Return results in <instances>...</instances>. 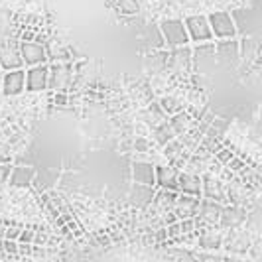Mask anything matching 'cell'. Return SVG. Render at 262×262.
<instances>
[{"instance_id":"obj_1","label":"cell","mask_w":262,"mask_h":262,"mask_svg":"<svg viewBox=\"0 0 262 262\" xmlns=\"http://www.w3.org/2000/svg\"><path fill=\"white\" fill-rule=\"evenodd\" d=\"M160 32H162V38H164V43L166 48L170 50H176V48H184L189 43V38H187V32H185L184 20H176V18H168V20H162L160 24Z\"/></svg>"},{"instance_id":"obj_2","label":"cell","mask_w":262,"mask_h":262,"mask_svg":"<svg viewBox=\"0 0 262 262\" xmlns=\"http://www.w3.org/2000/svg\"><path fill=\"white\" fill-rule=\"evenodd\" d=\"M207 22H209L213 38H217V39H235L236 38L235 22H233V18H231V12L217 10V12H213L207 16Z\"/></svg>"},{"instance_id":"obj_3","label":"cell","mask_w":262,"mask_h":262,"mask_svg":"<svg viewBox=\"0 0 262 262\" xmlns=\"http://www.w3.org/2000/svg\"><path fill=\"white\" fill-rule=\"evenodd\" d=\"M73 77V66L71 61H59L48 66V89L52 91H63Z\"/></svg>"},{"instance_id":"obj_4","label":"cell","mask_w":262,"mask_h":262,"mask_svg":"<svg viewBox=\"0 0 262 262\" xmlns=\"http://www.w3.org/2000/svg\"><path fill=\"white\" fill-rule=\"evenodd\" d=\"M184 26L187 32V38L193 43H207L213 39L207 16H189V18H185Z\"/></svg>"},{"instance_id":"obj_5","label":"cell","mask_w":262,"mask_h":262,"mask_svg":"<svg viewBox=\"0 0 262 262\" xmlns=\"http://www.w3.org/2000/svg\"><path fill=\"white\" fill-rule=\"evenodd\" d=\"M191 66L199 73H207L215 67V43H199L191 50Z\"/></svg>"},{"instance_id":"obj_6","label":"cell","mask_w":262,"mask_h":262,"mask_svg":"<svg viewBox=\"0 0 262 262\" xmlns=\"http://www.w3.org/2000/svg\"><path fill=\"white\" fill-rule=\"evenodd\" d=\"M0 85H2V95L6 97H16L26 91V69H16V71H6L0 75Z\"/></svg>"},{"instance_id":"obj_7","label":"cell","mask_w":262,"mask_h":262,"mask_svg":"<svg viewBox=\"0 0 262 262\" xmlns=\"http://www.w3.org/2000/svg\"><path fill=\"white\" fill-rule=\"evenodd\" d=\"M18 52L26 67H36V66H46L48 57H46V50L38 41H20L18 43Z\"/></svg>"},{"instance_id":"obj_8","label":"cell","mask_w":262,"mask_h":262,"mask_svg":"<svg viewBox=\"0 0 262 262\" xmlns=\"http://www.w3.org/2000/svg\"><path fill=\"white\" fill-rule=\"evenodd\" d=\"M215 59L225 66H236L241 59V43L236 39H221L215 46Z\"/></svg>"},{"instance_id":"obj_9","label":"cell","mask_w":262,"mask_h":262,"mask_svg":"<svg viewBox=\"0 0 262 262\" xmlns=\"http://www.w3.org/2000/svg\"><path fill=\"white\" fill-rule=\"evenodd\" d=\"M132 182L138 185H148L154 187L156 185V166L152 162L138 160L132 164Z\"/></svg>"},{"instance_id":"obj_10","label":"cell","mask_w":262,"mask_h":262,"mask_svg":"<svg viewBox=\"0 0 262 262\" xmlns=\"http://www.w3.org/2000/svg\"><path fill=\"white\" fill-rule=\"evenodd\" d=\"M48 89V63L26 69V91L41 93Z\"/></svg>"},{"instance_id":"obj_11","label":"cell","mask_w":262,"mask_h":262,"mask_svg":"<svg viewBox=\"0 0 262 262\" xmlns=\"http://www.w3.org/2000/svg\"><path fill=\"white\" fill-rule=\"evenodd\" d=\"M201 195H205V199L215 201V203H225L227 201L223 184L217 178H213L211 173H203L201 176Z\"/></svg>"},{"instance_id":"obj_12","label":"cell","mask_w":262,"mask_h":262,"mask_svg":"<svg viewBox=\"0 0 262 262\" xmlns=\"http://www.w3.org/2000/svg\"><path fill=\"white\" fill-rule=\"evenodd\" d=\"M197 209H199V197H191V195H182L178 193V199H176V205H173V215L178 219H195L197 217Z\"/></svg>"},{"instance_id":"obj_13","label":"cell","mask_w":262,"mask_h":262,"mask_svg":"<svg viewBox=\"0 0 262 262\" xmlns=\"http://www.w3.org/2000/svg\"><path fill=\"white\" fill-rule=\"evenodd\" d=\"M34 180H36V170L32 166H14L10 170L8 184H10V187H16V189H26L34 184Z\"/></svg>"},{"instance_id":"obj_14","label":"cell","mask_w":262,"mask_h":262,"mask_svg":"<svg viewBox=\"0 0 262 262\" xmlns=\"http://www.w3.org/2000/svg\"><path fill=\"white\" fill-rule=\"evenodd\" d=\"M178 193L182 195L199 197L201 195V176L180 171L178 173Z\"/></svg>"},{"instance_id":"obj_15","label":"cell","mask_w":262,"mask_h":262,"mask_svg":"<svg viewBox=\"0 0 262 262\" xmlns=\"http://www.w3.org/2000/svg\"><path fill=\"white\" fill-rule=\"evenodd\" d=\"M0 69L4 71H16V69H24V61L20 57L18 46H2L0 48Z\"/></svg>"},{"instance_id":"obj_16","label":"cell","mask_w":262,"mask_h":262,"mask_svg":"<svg viewBox=\"0 0 262 262\" xmlns=\"http://www.w3.org/2000/svg\"><path fill=\"white\" fill-rule=\"evenodd\" d=\"M178 173L180 171L171 166H156V185L160 189L178 191Z\"/></svg>"},{"instance_id":"obj_17","label":"cell","mask_w":262,"mask_h":262,"mask_svg":"<svg viewBox=\"0 0 262 262\" xmlns=\"http://www.w3.org/2000/svg\"><path fill=\"white\" fill-rule=\"evenodd\" d=\"M154 193H156L154 187L134 184L130 189V195H128V201L134 207H148L152 203V199H154Z\"/></svg>"},{"instance_id":"obj_18","label":"cell","mask_w":262,"mask_h":262,"mask_svg":"<svg viewBox=\"0 0 262 262\" xmlns=\"http://www.w3.org/2000/svg\"><path fill=\"white\" fill-rule=\"evenodd\" d=\"M191 66V48H176V50H171V53L168 55V63L166 67H171V69H176V71H184L187 67Z\"/></svg>"},{"instance_id":"obj_19","label":"cell","mask_w":262,"mask_h":262,"mask_svg":"<svg viewBox=\"0 0 262 262\" xmlns=\"http://www.w3.org/2000/svg\"><path fill=\"white\" fill-rule=\"evenodd\" d=\"M231 18H233V22H235V30L236 34H245V36H249L250 32L254 30V16L250 10L247 8H238L235 12L231 14Z\"/></svg>"},{"instance_id":"obj_20","label":"cell","mask_w":262,"mask_h":262,"mask_svg":"<svg viewBox=\"0 0 262 262\" xmlns=\"http://www.w3.org/2000/svg\"><path fill=\"white\" fill-rule=\"evenodd\" d=\"M43 50H46L48 61H53V63L69 61V57H71V53H69V50H67L66 46H61V43L55 41V39H48V41L43 43Z\"/></svg>"},{"instance_id":"obj_21","label":"cell","mask_w":262,"mask_h":262,"mask_svg":"<svg viewBox=\"0 0 262 262\" xmlns=\"http://www.w3.org/2000/svg\"><path fill=\"white\" fill-rule=\"evenodd\" d=\"M142 120H144V124H148L150 128H156L162 122H166L168 117H166V113L160 108L158 103H150V105L144 108V113H142Z\"/></svg>"},{"instance_id":"obj_22","label":"cell","mask_w":262,"mask_h":262,"mask_svg":"<svg viewBox=\"0 0 262 262\" xmlns=\"http://www.w3.org/2000/svg\"><path fill=\"white\" fill-rule=\"evenodd\" d=\"M221 209H223V205H221V203H215V201L205 199V201H199L197 215H199L201 219H205L207 223H215V221L219 219V215H221Z\"/></svg>"},{"instance_id":"obj_23","label":"cell","mask_w":262,"mask_h":262,"mask_svg":"<svg viewBox=\"0 0 262 262\" xmlns=\"http://www.w3.org/2000/svg\"><path fill=\"white\" fill-rule=\"evenodd\" d=\"M168 122H170L171 130L176 132V136H182V134H185V132L193 126L195 120H193V117L189 113H178V115L170 117Z\"/></svg>"},{"instance_id":"obj_24","label":"cell","mask_w":262,"mask_h":262,"mask_svg":"<svg viewBox=\"0 0 262 262\" xmlns=\"http://www.w3.org/2000/svg\"><path fill=\"white\" fill-rule=\"evenodd\" d=\"M176 199H178V191H168V189H158L156 193H154V199H152V203L160 207L162 211H168V209H173V205H176Z\"/></svg>"},{"instance_id":"obj_25","label":"cell","mask_w":262,"mask_h":262,"mask_svg":"<svg viewBox=\"0 0 262 262\" xmlns=\"http://www.w3.org/2000/svg\"><path fill=\"white\" fill-rule=\"evenodd\" d=\"M152 136H154V142H156L158 146H164L168 144V142H171L173 138H178L176 136V132L171 130L170 122L166 120V122H162L160 126H156V128H152Z\"/></svg>"},{"instance_id":"obj_26","label":"cell","mask_w":262,"mask_h":262,"mask_svg":"<svg viewBox=\"0 0 262 262\" xmlns=\"http://www.w3.org/2000/svg\"><path fill=\"white\" fill-rule=\"evenodd\" d=\"M158 105H160V108L166 113V117L168 118L173 117V115H178V113H184V105H182V101H180V99H176V97H171V95L162 97V99L158 101Z\"/></svg>"},{"instance_id":"obj_27","label":"cell","mask_w":262,"mask_h":262,"mask_svg":"<svg viewBox=\"0 0 262 262\" xmlns=\"http://www.w3.org/2000/svg\"><path fill=\"white\" fill-rule=\"evenodd\" d=\"M146 43H148L150 48H154V50H164V48H166L158 24H150V26L146 28Z\"/></svg>"},{"instance_id":"obj_28","label":"cell","mask_w":262,"mask_h":262,"mask_svg":"<svg viewBox=\"0 0 262 262\" xmlns=\"http://www.w3.org/2000/svg\"><path fill=\"white\" fill-rule=\"evenodd\" d=\"M241 217H243V211H238L236 207H223V209H221V215H219V219H221L223 225L238 223Z\"/></svg>"},{"instance_id":"obj_29","label":"cell","mask_w":262,"mask_h":262,"mask_svg":"<svg viewBox=\"0 0 262 262\" xmlns=\"http://www.w3.org/2000/svg\"><path fill=\"white\" fill-rule=\"evenodd\" d=\"M184 152H187V150L182 146L180 138H173L171 142H168V144L164 146V156L168 158V162H171L173 158H178L180 154H184Z\"/></svg>"},{"instance_id":"obj_30","label":"cell","mask_w":262,"mask_h":262,"mask_svg":"<svg viewBox=\"0 0 262 262\" xmlns=\"http://www.w3.org/2000/svg\"><path fill=\"white\" fill-rule=\"evenodd\" d=\"M132 146H134V150H136L138 154H148V152L152 150V142H150L146 136H136Z\"/></svg>"},{"instance_id":"obj_31","label":"cell","mask_w":262,"mask_h":262,"mask_svg":"<svg viewBox=\"0 0 262 262\" xmlns=\"http://www.w3.org/2000/svg\"><path fill=\"white\" fill-rule=\"evenodd\" d=\"M215 160H217V162H219V164H221V166H223V168H227V164H229V162H231V160H233V158H235V154H233V150H231V148H221V150H217V152H215Z\"/></svg>"},{"instance_id":"obj_32","label":"cell","mask_w":262,"mask_h":262,"mask_svg":"<svg viewBox=\"0 0 262 262\" xmlns=\"http://www.w3.org/2000/svg\"><path fill=\"white\" fill-rule=\"evenodd\" d=\"M14 162V154L12 148L4 142H0V164H12Z\"/></svg>"},{"instance_id":"obj_33","label":"cell","mask_w":262,"mask_h":262,"mask_svg":"<svg viewBox=\"0 0 262 262\" xmlns=\"http://www.w3.org/2000/svg\"><path fill=\"white\" fill-rule=\"evenodd\" d=\"M219 243H221V236L215 235V233H207V235L201 238V245L203 247H219Z\"/></svg>"},{"instance_id":"obj_34","label":"cell","mask_w":262,"mask_h":262,"mask_svg":"<svg viewBox=\"0 0 262 262\" xmlns=\"http://www.w3.org/2000/svg\"><path fill=\"white\" fill-rule=\"evenodd\" d=\"M34 233L32 229H22L20 231V236H18V243H24V245H32L34 243Z\"/></svg>"},{"instance_id":"obj_35","label":"cell","mask_w":262,"mask_h":262,"mask_svg":"<svg viewBox=\"0 0 262 262\" xmlns=\"http://www.w3.org/2000/svg\"><path fill=\"white\" fill-rule=\"evenodd\" d=\"M10 170H12V164H0V185L8 184V178H10Z\"/></svg>"},{"instance_id":"obj_36","label":"cell","mask_w":262,"mask_h":262,"mask_svg":"<svg viewBox=\"0 0 262 262\" xmlns=\"http://www.w3.org/2000/svg\"><path fill=\"white\" fill-rule=\"evenodd\" d=\"M20 227H8L6 231H4V241H16L18 243V236H20Z\"/></svg>"},{"instance_id":"obj_37","label":"cell","mask_w":262,"mask_h":262,"mask_svg":"<svg viewBox=\"0 0 262 262\" xmlns=\"http://www.w3.org/2000/svg\"><path fill=\"white\" fill-rule=\"evenodd\" d=\"M2 250L6 254H18V243L16 241H2Z\"/></svg>"},{"instance_id":"obj_38","label":"cell","mask_w":262,"mask_h":262,"mask_svg":"<svg viewBox=\"0 0 262 262\" xmlns=\"http://www.w3.org/2000/svg\"><path fill=\"white\" fill-rule=\"evenodd\" d=\"M46 243H48V235L46 233H34V243H32L34 247H39V245L43 247Z\"/></svg>"},{"instance_id":"obj_39","label":"cell","mask_w":262,"mask_h":262,"mask_svg":"<svg viewBox=\"0 0 262 262\" xmlns=\"http://www.w3.org/2000/svg\"><path fill=\"white\" fill-rule=\"evenodd\" d=\"M18 254H20V256H32V245L18 243Z\"/></svg>"},{"instance_id":"obj_40","label":"cell","mask_w":262,"mask_h":262,"mask_svg":"<svg viewBox=\"0 0 262 262\" xmlns=\"http://www.w3.org/2000/svg\"><path fill=\"white\" fill-rule=\"evenodd\" d=\"M66 95L63 93H59V95H55V103H59V105H66Z\"/></svg>"},{"instance_id":"obj_41","label":"cell","mask_w":262,"mask_h":262,"mask_svg":"<svg viewBox=\"0 0 262 262\" xmlns=\"http://www.w3.org/2000/svg\"><path fill=\"white\" fill-rule=\"evenodd\" d=\"M4 231H6V227H4V225H0V238H4Z\"/></svg>"},{"instance_id":"obj_42","label":"cell","mask_w":262,"mask_h":262,"mask_svg":"<svg viewBox=\"0 0 262 262\" xmlns=\"http://www.w3.org/2000/svg\"><path fill=\"white\" fill-rule=\"evenodd\" d=\"M0 97H2V85H0Z\"/></svg>"},{"instance_id":"obj_43","label":"cell","mask_w":262,"mask_h":262,"mask_svg":"<svg viewBox=\"0 0 262 262\" xmlns=\"http://www.w3.org/2000/svg\"><path fill=\"white\" fill-rule=\"evenodd\" d=\"M24 262H26V260H24ZM28 262H30V260H28Z\"/></svg>"}]
</instances>
